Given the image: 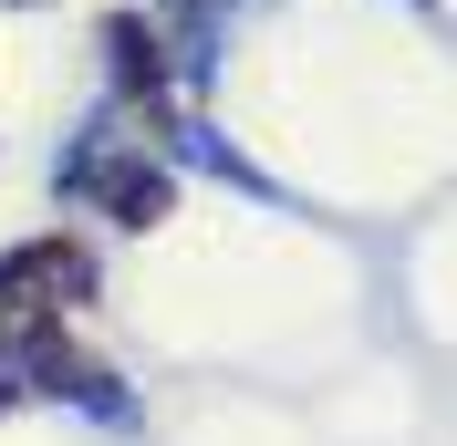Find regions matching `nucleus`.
I'll use <instances>...</instances> for the list:
<instances>
[{
  "mask_svg": "<svg viewBox=\"0 0 457 446\" xmlns=\"http://www.w3.org/2000/svg\"><path fill=\"white\" fill-rule=\"evenodd\" d=\"M104 42H114V84H156V73H167V62H156V31L145 21H104Z\"/></svg>",
  "mask_w": 457,
  "mask_h": 446,
  "instance_id": "3",
  "label": "nucleus"
},
{
  "mask_svg": "<svg viewBox=\"0 0 457 446\" xmlns=\"http://www.w3.org/2000/svg\"><path fill=\"white\" fill-rule=\"evenodd\" d=\"M84 280H94V260L84 250H62V239H31V250H11L0 260V291H11V301H84Z\"/></svg>",
  "mask_w": 457,
  "mask_h": 446,
  "instance_id": "1",
  "label": "nucleus"
},
{
  "mask_svg": "<svg viewBox=\"0 0 457 446\" xmlns=\"http://www.w3.org/2000/svg\"><path fill=\"white\" fill-rule=\"evenodd\" d=\"M73 187H94L104 197V219H125V228H145V219H167V167H136V156H73Z\"/></svg>",
  "mask_w": 457,
  "mask_h": 446,
  "instance_id": "2",
  "label": "nucleus"
}]
</instances>
